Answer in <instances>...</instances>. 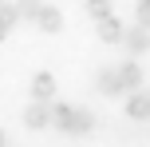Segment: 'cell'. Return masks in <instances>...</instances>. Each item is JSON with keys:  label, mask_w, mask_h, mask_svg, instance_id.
<instances>
[{"label": "cell", "mask_w": 150, "mask_h": 147, "mask_svg": "<svg viewBox=\"0 0 150 147\" xmlns=\"http://www.w3.org/2000/svg\"><path fill=\"white\" fill-rule=\"evenodd\" d=\"M52 123L59 127V131H67V135H87L91 127H95V115H91L87 108H71V103H55V108H52Z\"/></svg>", "instance_id": "cell-1"}, {"label": "cell", "mask_w": 150, "mask_h": 147, "mask_svg": "<svg viewBox=\"0 0 150 147\" xmlns=\"http://www.w3.org/2000/svg\"><path fill=\"white\" fill-rule=\"evenodd\" d=\"M122 48H127L130 56L150 52V28H142V24H130V28L122 32Z\"/></svg>", "instance_id": "cell-2"}, {"label": "cell", "mask_w": 150, "mask_h": 147, "mask_svg": "<svg viewBox=\"0 0 150 147\" xmlns=\"http://www.w3.org/2000/svg\"><path fill=\"white\" fill-rule=\"evenodd\" d=\"M119 80H122V92H142V68H138V60H122L119 64Z\"/></svg>", "instance_id": "cell-3"}, {"label": "cell", "mask_w": 150, "mask_h": 147, "mask_svg": "<svg viewBox=\"0 0 150 147\" xmlns=\"http://www.w3.org/2000/svg\"><path fill=\"white\" fill-rule=\"evenodd\" d=\"M95 87L103 95H122V80H119V64L115 68H99L95 72Z\"/></svg>", "instance_id": "cell-4"}, {"label": "cell", "mask_w": 150, "mask_h": 147, "mask_svg": "<svg viewBox=\"0 0 150 147\" xmlns=\"http://www.w3.org/2000/svg\"><path fill=\"white\" fill-rule=\"evenodd\" d=\"M52 95H55V76H52V72H36V76H32V100L47 103Z\"/></svg>", "instance_id": "cell-5"}, {"label": "cell", "mask_w": 150, "mask_h": 147, "mask_svg": "<svg viewBox=\"0 0 150 147\" xmlns=\"http://www.w3.org/2000/svg\"><path fill=\"white\" fill-rule=\"evenodd\" d=\"M127 115H130V119H150V87L127 95Z\"/></svg>", "instance_id": "cell-6"}, {"label": "cell", "mask_w": 150, "mask_h": 147, "mask_svg": "<svg viewBox=\"0 0 150 147\" xmlns=\"http://www.w3.org/2000/svg\"><path fill=\"white\" fill-rule=\"evenodd\" d=\"M24 123H28V127H36V131H40V127H52V108L32 100V103H28V111H24Z\"/></svg>", "instance_id": "cell-7"}, {"label": "cell", "mask_w": 150, "mask_h": 147, "mask_svg": "<svg viewBox=\"0 0 150 147\" xmlns=\"http://www.w3.org/2000/svg\"><path fill=\"white\" fill-rule=\"evenodd\" d=\"M36 24H40L44 32H59V28H63V16H59V8L44 4V8H40V16H36Z\"/></svg>", "instance_id": "cell-8"}, {"label": "cell", "mask_w": 150, "mask_h": 147, "mask_svg": "<svg viewBox=\"0 0 150 147\" xmlns=\"http://www.w3.org/2000/svg\"><path fill=\"white\" fill-rule=\"evenodd\" d=\"M16 20H20V12H16V4H0V40H4L8 32L16 28Z\"/></svg>", "instance_id": "cell-9"}, {"label": "cell", "mask_w": 150, "mask_h": 147, "mask_svg": "<svg viewBox=\"0 0 150 147\" xmlns=\"http://www.w3.org/2000/svg\"><path fill=\"white\" fill-rule=\"evenodd\" d=\"M40 8H44V0H16V12H20V20H36Z\"/></svg>", "instance_id": "cell-10"}, {"label": "cell", "mask_w": 150, "mask_h": 147, "mask_svg": "<svg viewBox=\"0 0 150 147\" xmlns=\"http://www.w3.org/2000/svg\"><path fill=\"white\" fill-rule=\"evenodd\" d=\"M0 147H12V143H8V135H4V131H0Z\"/></svg>", "instance_id": "cell-11"}, {"label": "cell", "mask_w": 150, "mask_h": 147, "mask_svg": "<svg viewBox=\"0 0 150 147\" xmlns=\"http://www.w3.org/2000/svg\"><path fill=\"white\" fill-rule=\"evenodd\" d=\"M0 4H8V0H0Z\"/></svg>", "instance_id": "cell-12"}]
</instances>
